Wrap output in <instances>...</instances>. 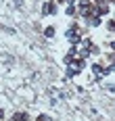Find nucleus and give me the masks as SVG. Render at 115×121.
Segmentation results:
<instances>
[{
  "label": "nucleus",
  "mask_w": 115,
  "mask_h": 121,
  "mask_svg": "<svg viewBox=\"0 0 115 121\" xmlns=\"http://www.w3.org/2000/svg\"><path fill=\"white\" fill-rule=\"evenodd\" d=\"M77 15H82L86 21L92 19V17H96V4L90 2V0H80V11H77Z\"/></svg>",
  "instance_id": "1"
},
{
  "label": "nucleus",
  "mask_w": 115,
  "mask_h": 121,
  "mask_svg": "<svg viewBox=\"0 0 115 121\" xmlns=\"http://www.w3.org/2000/svg\"><path fill=\"white\" fill-rule=\"evenodd\" d=\"M42 15H57V2L54 0H48L42 4Z\"/></svg>",
  "instance_id": "2"
},
{
  "label": "nucleus",
  "mask_w": 115,
  "mask_h": 121,
  "mask_svg": "<svg viewBox=\"0 0 115 121\" xmlns=\"http://www.w3.org/2000/svg\"><path fill=\"white\" fill-rule=\"evenodd\" d=\"M88 50H90V52H92V54H98V52H101V50L96 48V46H94V44H90V46H88Z\"/></svg>",
  "instance_id": "9"
},
{
  "label": "nucleus",
  "mask_w": 115,
  "mask_h": 121,
  "mask_svg": "<svg viewBox=\"0 0 115 121\" xmlns=\"http://www.w3.org/2000/svg\"><path fill=\"white\" fill-rule=\"evenodd\" d=\"M107 27H109L111 31H115V19H109V21H107Z\"/></svg>",
  "instance_id": "8"
},
{
  "label": "nucleus",
  "mask_w": 115,
  "mask_h": 121,
  "mask_svg": "<svg viewBox=\"0 0 115 121\" xmlns=\"http://www.w3.org/2000/svg\"><path fill=\"white\" fill-rule=\"evenodd\" d=\"M109 15V4H96V17H107Z\"/></svg>",
  "instance_id": "3"
},
{
  "label": "nucleus",
  "mask_w": 115,
  "mask_h": 121,
  "mask_svg": "<svg viewBox=\"0 0 115 121\" xmlns=\"http://www.w3.org/2000/svg\"><path fill=\"white\" fill-rule=\"evenodd\" d=\"M54 31H57L54 27H46V29H44V36H46V38H52V36H54Z\"/></svg>",
  "instance_id": "7"
},
{
  "label": "nucleus",
  "mask_w": 115,
  "mask_h": 121,
  "mask_svg": "<svg viewBox=\"0 0 115 121\" xmlns=\"http://www.w3.org/2000/svg\"><path fill=\"white\" fill-rule=\"evenodd\" d=\"M109 48H111V50L115 52V42H111V44H109Z\"/></svg>",
  "instance_id": "12"
},
{
  "label": "nucleus",
  "mask_w": 115,
  "mask_h": 121,
  "mask_svg": "<svg viewBox=\"0 0 115 121\" xmlns=\"http://www.w3.org/2000/svg\"><path fill=\"white\" fill-rule=\"evenodd\" d=\"M115 71V63H113V65H109V73H113Z\"/></svg>",
  "instance_id": "11"
},
{
  "label": "nucleus",
  "mask_w": 115,
  "mask_h": 121,
  "mask_svg": "<svg viewBox=\"0 0 115 121\" xmlns=\"http://www.w3.org/2000/svg\"><path fill=\"white\" fill-rule=\"evenodd\" d=\"M67 15H69V17H75V15H77V9L73 6V4H69V6H67Z\"/></svg>",
  "instance_id": "6"
},
{
  "label": "nucleus",
  "mask_w": 115,
  "mask_h": 121,
  "mask_svg": "<svg viewBox=\"0 0 115 121\" xmlns=\"http://www.w3.org/2000/svg\"><path fill=\"white\" fill-rule=\"evenodd\" d=\"M2 117H4V111H2V109H0V119H2Z\"/></svg>",
  "instance_id": "13"
},
{
  "label": "nucleus",
  "mask_w": 115,
  "mask_h": 121,
  "mask_svg": "<svg viewBox=\"0 0 115 121\" xmlns=\"http://www.w3.org/2000/svg\"><path fill=\"white\" fill-rule=\"evenodd\" d=\"M86 23L92 25V27H96V25H101V17H92V19H88Z\"/></svg>",
  "instance_id": "5"
},
{
  "label": "nucleus",
  "mask_w": 115,
  "mask_h": 121,
  "mask_svg": "<svg viewBox=\"0 0 115 121\" xmlns=\"http://www.w3.org/2000/svg\"><path fill=\"white\" fill-rule=\"evenodd\" d=\"M9 121H27V113H21V111H19V113H15Z\"/></svg>",
  "instance_id": "4"
},
{
  "label": "nucleus",
  "mask_w": 115,
  "mask_h": 121,
  "mask_svg": "<svg viewBox=\"0 0 115 121\" xmlns=\"http://www.w3.org/2000/svg\"><path fill=\"white\" fill-rule=\"evenodd\" d=\"M36 121H50V119H48L46 115H38V119H36Z\"/></svg>",
  "instance_id": "10"
}]
</instances>
